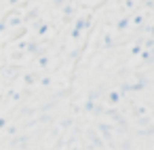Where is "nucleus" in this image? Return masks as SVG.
Returning <instances> with one entry per match:
<instances>
[{"mask_svg":"<svg viewBox=\"0 0 154 150\" xmlns=\"http://www.w3.org/2000/svg\"><path fill=\"white\" fill-rule=\"evenodd\" d=\"M103 49H114V38H112V34H106V36H103Z\"/></svg>","mask_w":154,"mask_h":150,"instance_id":"nucleus-2","label":"nucleus"},{"mask_svg":"<svg viewBox=\"0 0 154 150\" xmlns=\"http://www.w3.org/2000/svg\"><path fill=\"white\" fill-rule=\"evenodd\" d=\"M129 23H131V19H129V17L118 19V23H116V32H125V30L129 28Z\"/></svg>","mask_w":154,"mask_h":150,"instance_id":"nucleus-1","label":"nucleus"}]
</instances>
